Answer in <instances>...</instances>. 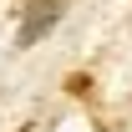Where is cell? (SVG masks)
I'll return each mask as SVG.
<instances>
[{
    "label": "cell",
    "mask_w": 132,
    "mask_h": 132,
    "mask_svg": "<svg viewBox=\"0 0 132 132\" xmlns=\"http://www.w3.org/2000/svg\"><path fill=\"white\" fill-rule=\"evenodd\" d=\"M61 10H66V0H31V5H26V20H20V31H15V41H20V46H36V41L61 20Z\"/></svg>",
    "instance_id": "obj_1"
}]
</instances>
